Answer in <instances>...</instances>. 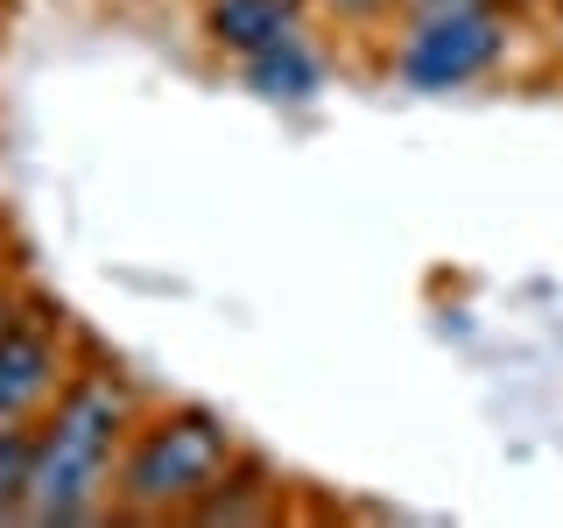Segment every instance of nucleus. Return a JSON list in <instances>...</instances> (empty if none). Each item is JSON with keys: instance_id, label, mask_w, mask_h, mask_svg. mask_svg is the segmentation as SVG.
<instances>
[{"instance_id": "obj_1", "label": "nucleus", "mask_w": 563, "mask_h": 528, "mask_svg": "<svg viewBox=\"0 0 563 528\" xmlns=\"http://www.w3.org/2000/svg\"><path fill=\"white\" fill-rule=\"evenodd\" d=\"M134 430V395L113 366H85L57 387L43 416H35V465H29V507L22 521L70 528L99 521L113 507V465Z\"/></svg>"}, {"instance_id": "obj_2", "label": "nucleus", "mask_w": 563, "mask_h": 528, "mask_svg": "<svg viewBox=\"0 0 563 528\" xmlns=\"http://www.w3.org/2000/svg\"><path fill=\"white\" fill-rule=\"evenodd\" d=\"M233 465H240V444L211 409H163V416L134 422L128 444H120L113 515H128V521L198 515Z\"/></svg>"}, {"instance_id": "obj_3", "label": "nucleus", "mask_w": 563, "mask_h": 528, "mask_svg": "<svg viewBox=\"0 0 563 528\" xmlns=\"http://www.w3.org/2000/svg\"><path fill=\"white\" fill-rule=\"evenodd\" d=\"M515 50L507 0H401V43L387 70L409 92H465L493 78Z\"/></svg>"}, {"instance_id": "obj_4", "label": "nucleus", "mask_w": 563, "mask_h": 528, "mask_svg": "<svg viewBox=\"0 0 563 528\" xmlns=\"http://www.w3.org/2000/svg\"><path fill=\"white\" fill-rule=\"evenodd\" d=\"M70 381V345H64V310L43 296H22V310L0 324V422H35Z\"/></svg>"}, {"instance_id": "obj_5", "label": "nucleus", "mask_w": 563, "mask_h": 528, "mask_svg": "<svg viewBox=\"0 0 563 528\" xmlns=\"http://www.w3.org/2000/svg\"><path fill=\"white\" fill-rule=\"evenodd\" d=\"M205 35L225 57H254L282 35H303V0H205Z\"/></svg>"}, {"instance_id": "obj_6", "label": "nucleus", "mask_w": 563, "mask_h": 528, "mask_svg": "<svg viewBox=\"0 0 563 528\" xmlns=\"http://www.w3.org/2000/svg\"><path fill=\"white\" fill-rule=\"evenodd\" d=\"M240 70H246V85L275 106H303V99L324 92V57L310 50V35H282V43L240 57Z\"/></svg>"}, {"instance_id": "obj_7", "label": "nucleus", "mask_w": 563, "mask_h": 528, "mask_svg": "<svg viewBox=\"0 0 563 528\" xmlns=\"http://www.w3.org/2000/svg\"><path fill=\"white\" fill-rule=\"evenodd\" d=\"M35 465V422H0V521H22Z\"/></svg>"}, {"instance_id": "obj_8", "label": "nucleus", "mask_w": 563, "mask_h": 528, "mask_svg": "<svg viewBox=\"0 0 563 528\" xmlns=\"http://www.w3.org/2000/svg\"><path fill=\"white\" fill-rule=\"evenodd\" d=\"M317 8H324L331 22H345V29H374V22H387V14L401 8V0H317Z\"/></svg>"}, {"instance_id": "obj_9", "label": "nucleus", "mask_w": 563, "mask_h": 528, "mask_svg": "<svg viewBox=\"0 0 563 528\" xmlns=\"http://www.w3.org/2000/svg\"><path fill=\"white\" fill-rule=\"evenodd\" d=\"M0 246H8V226H0Z\"/></svg>"}, {"instance_id": "obj_10", "label": "nucleus", "mask_w": 563, "mask_h": 528, "mask_svg": "<svg viewBox=\"0 0 563 528\" xmlns=\"http://www.w3.org/2000/svg\"><path fill=\"white\" fill-rule=\"evenodd\" d=\"M556 8H563V0H556Z\"/></svg>"}]
</instances>
